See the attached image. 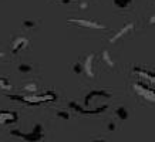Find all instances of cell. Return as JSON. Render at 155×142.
<instances>
[{"label":"cell","instance_id":"3957f363","mask_svg":"<svg viewBox=\"0 0 155 142\" xmlns=\"http://www.w3.org/2000/svg\"><path fill=\"white\" fill-rule=\"evenodd\" d=\"M27 46H28V41L26 38H23V37L17 38V40L13 43V53H17L19 50H23V48L27 47Z\"/></svg>","mask_w":155,"mask_h":142},{"label":"cell","instance_id":"5b68a950","mask_svg":"<svg viewBox=\"0 0 155 142\" xmlns=\"http://www.w3.org/2000/svg\"><path fill=\"white\" fill-rule=\"evenodd\" d=\"M115 112H117L118 118L122 119V121H125V119L128 118V111H127V108H125V107H118Z\"/></svg>","mask_w":155,"mask_h":142},{"label":"cell","instance_id":"6da1fadb","mask_svg":"<svg viewBox=\"0 0 155 142\" xmlns=\"http://www.w3.org/2000/svg\"><path fill=\"white\" fill-rule=\"evenodd\" d=\"M10 134L12 135H14V137H20V138H23L24 141H27V142H37L40 141L43 138V128L41 125H36L34 127V129L31 131V132H28V134H23V132H20V131H17V129H13V131H10Z\"/></svg>","mask_w":155,"mask_h":142},{"label":"cell","instance_id":"8992f818","mask_svg":"<svg viewBox=\"0 0 155 142\" xmlns=\"http://www.w3.org/2000/svg\"><path fill=\"white\" fill-rule=\"evenodd\" d=\"M132 0H114V5L117 9H125L128 6H131Z\"/></svg>","mask_w":155,"mask_h":142},{"label":"cell","instance_id":"8fae6325","mask_svg":"<svg viewBox=\"0 0 155 142\" xmlns=\"http://www.w3.org/2000/svg\"><path fill=\"white\" fill-rule=\"evenodd\" d=\"M57 117H60V118H63V119H68V118H70L68 112H64V111H58V112H57Z\"/></svg>","mask_w":155,"mask_h":142},{"label":"cell","instance_id":"5bb4252c","mask_svg":"<svg viewBox=\"0 0 155 142\" xmlns=\"http://www.w3.org/2000/svg\"><path fill=\"white\" fill-rule=\"evenodd\" d=\"M56 2H60V3H66V5H68V3L74 2V0H56Z\"/></svg>","mask_w":155,"mask_h":142},{"label":"cell","instance_id":"7a4b0ae2","mask_svg":"<svg viewBox=\"0 0 155 142\" xmlns=\"http://www.w3.org/2000/svg\"><path fill=\"white\" fill-rule=\"evenodd\" d=\"M70 23L80 24V26H83V27H90V28H105L103 24L94 23V21H85V20H70Z\"/></svg>","mask_w":155,"mask_h":142},{"label":"cell","instance_id":"ba28073f","mask_svg":"<svg viewBox=\"0 0 155 142\" xmlns=\"http://www.w3.org/2000/svg\"><path fill=\"white\" fill-rule=\"evenodd\" d=\"M23 26L26 28H34V27H36V23H34L33 20H24V21H23Z\"/></svg>","mask_w":155,"mask_h":142},{"label":"cell","instance_id":"52a82bcc","mask_svg":"<svg viewBox=\"0 0 155 142\" xmlns=\"http://www.w3.org/2000/svg\"><path fill=\"white\" fill-rule=\"evenodd\" d=\"M31 70H33V67L30 66V64H20L19 66V71L20 73H24V74L31 73Z\"/></svg>","mask_w":155,"mask_h":142},{"label":"cell","instance_id":"9c48e42d","mask_svg":"<svg viewBox=\"0 0 155 142\" xmlns=\"http://www.w3.org/2000/svg\"><path fill=\"white\" fill-rule=\"evenodd\" d=\"M73 71L77 73V74H81V73H83V66H81L80 63H75L74 67H73Z\"/></svg>","mask_w":155,"mask_h":142},{"label":"cell","instance_id":"277c9868","mask_svg":"<svg viewBox=\"0 0 155 142\" xmlns=\"http://www.w3.org/2000/svg\"><path fill=\"white\" fill-rule=\"evenodd\" d=\"M93 60H94V56L87 57V60H85V66H83V70H85V73H87L90 77L94 76V73H93Z\"/></svg>","mask_w":155,"mask_h":142},{"label":"cell","instance_id":"9a60e30c","mask_svg":"<svg viewBox=\"0 0 155 142\" xmlns=\"http://www.w3.org/2000/svg\"><path fill=\"white\" fill-rule=\"evenodd\" d=\"M91 142H105L104 139H95V141H91Z\"/></svg>","mask_w":155,"mask_h":142},{"label":"cell","instance_id":"30bf717a","mask_svg":"<svg viewBox=\"0 0 155 142\" xmlns=\"http://www.w3.org/2000/svg\"><path fill=\"white\" fill-rule=\"evenodd\" d=\"M0 87H2V88H5V90H7V88H10L9 81L6 80V78H0Z\"/></svg>","mask_w":155,"mask_h":142},{"label":"cell","instance_id":"4fadbf2b","mask_svg":"<svg viewBox=\"0 0 155 142\" xmlns=\"http://www.w3.org/2000/svg\"><path fill=\"white\" fill-rule=\"evenodd\" d=\"M108 129H110V131H114V129H115V124L111 122L110 125H108Z\"/></svg>","mask_w":155,"mask_h":142},{"label":"cell","instance_id":"7c38bea8","mask_svg":"<svg viewBox=\"0 0 155 142\" xmlns=\"http://www.w3.org/2000/svg\"><path fill=\"white\" fill-rule=\"evenodd\" d=\"M103 57H104V58H105V61H107V64H108V66H111V67H113V66H114V63H113V60H110V57H108V53H107V51H104Z\"/></svg>","mask_w":155,"mask_h":142}]
</instances>
